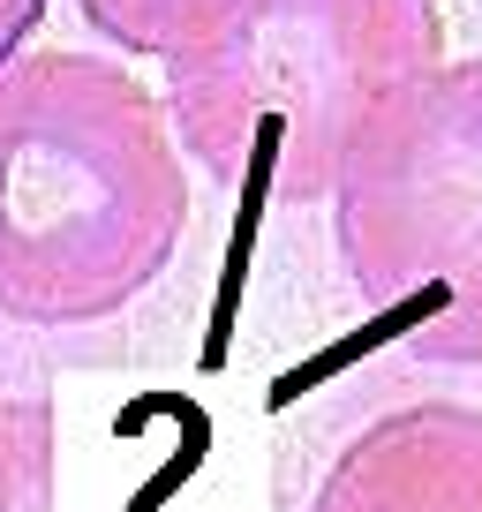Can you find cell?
Listing matches in <instances>:
<instances>
[{"instance_id":"6da1fadb","label":"cell","mask_w":482,"mask_h":512,"mask_svg":"<svg viewBox=\"0 0 482 512\" xmlns=\"http://www.w3.org/2000/svg\"><path fill=\"white\" fill-rule=\"evenodd\" d=\"M166 98L106 53L0 68V317L68 332L129 309L189 234Z\"/></svg>"},{"instance_id":"7a4b0ae2","label":"cell","mask_w":482,"mask_h":512,"mask_svg":"<svg viewBox=\"0 0 482 512\" xmlns=\"http://www.w3.org/2000/svg\"><path fill=\"white\" fill-rule=\"evenodd\" d=\"M437 61V0H211L166 53V113L219 189L309 204Z\"/></svg>"},{"instance_id":"3957f363","label":"cell","mask_w":482,"mask_h":512,"mask_svg":"<svg viewBox=\"0 0 482 512\" xmlns=\"http://www.w3.org/2000/svg\"><path fill=\"white\" fill-rule=\"evenodd\" d=\"M332 241L415 362L482 369V61H437L347 151Z\"/></svg>"},{"instance_id":"277c9868","label":"cell","mask_w":482,"mask_h":512,"mask_svg":"<svg viewBox=\"0 0 482 512\" xmlns=\"http://www.w3.org/2000/svg\"><path fill=\"white\" fill-rule=\"evenodd\" d=\"M309 512H482V407L415 400L354 430Z\"/></svg>"},{"instance_id":"5b68a950","label":"cell","mask_w":482,"mask_h":512,"mask_svg":"<svg viewBox=\"0 0 482 512\" xmlns=\"http://www.w3.org/2000/svg\"><path fill=\"white\" fill-rule=\"evenodd\" d=\"M0 512H61V422L46 400H0Z\"/></svg>"},{"instance_id":"8992f818","label":"cell","mask_w":482,"mask_h":512,"mask_svg":"<svg viewBox=\"0 0 482 512\" xmlns=\"http://www.w3.org/2000/svg\"><path fill=\"white\" fill-rule=\"evenodd\" d=\"M83 8V23H91L106 46H121V53H174V38L189 31L196 16H204L211 0H76Z\"/></svg>"},{"instance_id":"52a82bcc","label":"cell","mask_w":482,"mask_h":512,"mask_svg":"<svg viewBox=\"0 0 482 512\" xmlns=\"http://www.w3.org/2000/svg\"><path fill=\"white\" fill-rule=\"evenodd\" d=\"M38 23H46V0H0V68L31 46Z\"/></svg>"}]
</instances>
